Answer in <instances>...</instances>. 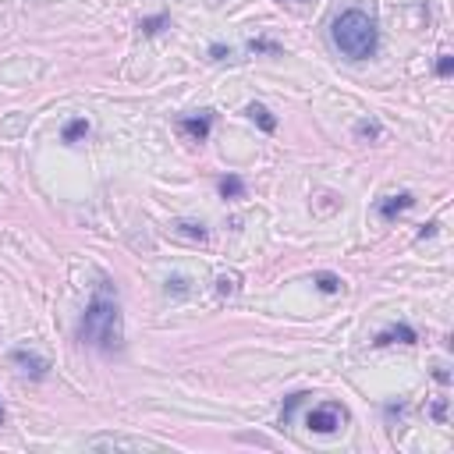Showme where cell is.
<instances>
[{"label":"cell","instance_id":"23","mask_svg":"<svg viewBox=\"0 0 454 454\" xmlns=\"http://www.w3.org/2000/svg\"><path fill=\"white\" fill-rule=\"evenodd\" d=\"M437 227H441V224H437V220H430V224H426V227L419 231V242H426V238H433V234H437Z\"/></svg>","mask_w":454,"mask_h":454},{"label":"cell","instance_id":"22","mask_svg":"<svg viewBox=\"0 0 454 454\" xmlns=\"http://www.w3.org/2000/svg\"><path fill=\"white\" fill-rule=\"evenodd\" d=\"M210 57H213V60H227V57H231V46H224V43H213V46H210Z\"/></svg>","mask_w":454,"mask_h":454},{"label":"cell","instance_id":"10","mask_svg":"<svg viewBox=\"0 0 454 454\" xmlns=\"http://www.w3.org/2000/svg\"><path fill=\"white\" fill-rule=\"evenodd\" d=\"M245 114H249V117H252L263 131H277V117H274L263 103H249V107H245Z\"/></svg>","mask_w":454,"mask_h":454},{"label":"cell","instance_id":"25","mask_svg":"<svg viewBox=\"0 0 454 454\" xmlns=\"http://www.w3.org/2000/svg\"><path fill=\"white\" fill-rule=\"evenodd\" d=\"M387 416L394 419V416H405V405H387Z\"/></svg>","mask_w":454,"mask_h":454},{"label":"cell","instance_id":"1","mask_svg":"<svg viewBox=\"0 0 454 454\" xmlns=\"http://www.w3.org/2000/svg\"><path fill=\"white\" fill-rule=\"evenodd\" d=\"M78 341L85 348H96V352H121V341H124V323H121V302H117V291L110 281H99L82 320H78Z\"/></svg>","mask_w":454,"mask_h":454},{"label":"cell","instance_id":"6","mask_svg":"<svg viewBox=\"0 0 454 454\" xmlns=\"http://www.w3.org/2000/svg\"><path fill=\"white\" fill-rule=\"evenodd\" d=\"M416 341H419V334H416V327H409V323H394V327H387V330H380V334L373 337L377 348H387V345H416Z\"/></svg>","mask_w":454,"mask_h":454},{"label":"cell","instance_id":"20","mask_svg":"<svg viewBox=\"0 0 454 454\" xmlns=\"http://www.w3.org/2000/svg\"><path fill=\"white\" fill-rule=\"evenodd\" d=\"M451 71H454V57L451 53H441V60H437V75H441V78H451Z\"/></svg>","mask_w":454,"mask_h":454},{"label":"cell","instance_id":"16","mask_svg":"<svg viewBox=\"0 0 454 454\" xmlns=\"http://www.w3.org/2000/svg\"><path fill=\"white\" fill-rule=\"evenodd\" d=\"M163 291L174 295V298H188V295H192V288H188L185 277H167V281H163Z\"/></svg>","mask_w":454,"mask_h":454},{"label":"cell","instance_id":"18","mask_svg":"<svg viewBox=\"0 0 454 454\" xmlns=\"http://www.w3.org/2000/svg\"><path fill=\"white\" fill-rule=\"evenodd\" d=\"M163 25H167V14H156V18H142V21H139V28H142L146 36H153V32H160Z\"/></svg>","mask_w":454,"mask_h":454},{"label":"cell","instance_id":"21","mask_svg":"<svg viewBox=\"0 0 454 454\" xmlns=\"http://www.w3.org/2000/svg\"><path fill=\"white\" fill-rule=\"evenodd\" d=\"M430 416H433V419L444 426V423H448V398H437V405L430 409Z\"/></svg>","mask_w":454,"mask_h":454},{"label":"cell","instance_id":"12","mask_svg":"<svg viewBox=\"0 0 454 454\" xmlns=\"http://www.w3.org/2000/svg\"><path fill=\"white\" fill-rule=\"evenodd\" d=\"M313 284L323 291V295H337L345 284H341V277L337 274H327V270H320V274H313Z\"/></svg>","mask_w":454,"mask_h":454},{"label":"cell","instance_id":"2","mask_svg":"<svg viewBox=\"0 0 454 454\" xmlns=\"http://www.w3.org/2000/svg\"><path fill=\"white\" fill-rule=\"evenodd\" d=\"M330 39H334V46L341 50V57H348V60H369V57L377 53V46H380L377 21H373L366 11H359V7L341 11V14L334 18Z\"/></svg>","mask_w":454,"mask_h":454},{"label":"cell","instance_id":"13","mask_svg":"<svg viewBox=\"0 0 454 454\" xmlns=\"http://www.w3.org/2000/svg\"><path fill=\"white\" fill-rule=\"evenodd\" d=\"M220 195H224V199H242V195H245V181H242L238 174L220 178Z\"/></svg>","mask_w":454,"mask_h":454},{"label":"cell","instance_id":"19","mask_svg":"<svg viewBox=\"0 0 454 454\" xmlns=\"http://www.w3.org/2000/svg\"><path fill=\"white\" fill-rule=\"evenodd\" d=\"M249 50H252V53H277L281 46H277L274 39H252V43H249Z\"/></svg>","mask_w":454,"mask_h":454},{"label":"cell","instance_id":"4","mask_svg":"<svg viewBox=\"0 0 454 454\" xmlns=\"http://www.w3.org/2000/svg\"><path fill=\"white\" fill-rule=\"evenodd\" d=\"M85 448H92V451H160L156 441L124 437V433H99V437H89Z\"/></svg>","mask_w":454,"mask_h":454},{"label":"cell","instance_id":"17","mask_svg":"<svg viewBox=\"0 0 454 454\" xmlns=\"http://www.w3.org/2000/svg\"><path fill=\"white\" fill-rule=\"evenodd\" d=\"M309 398H313V394H306V391H302V394H291L288 405H284V412H281V423H291V416L298 412V405H306Z\"/></svg>","mask_w":454,"mask_h":454},{"label":"cell","instance_id":"14","mask_svg":"<svg viewBox=\"0 0 454 454\" xmlns=\"http://www.w3.org/2000/svg\"><path fill=\"white\" fill-rule=\"evenodd\" d=\"M238 288H242V277H238V274H220V277H217V295H220V298L238 295Z\"/></svg>","mask_w":454,"mask_h":454},{"label":"cell","instance_id":"7","mask_svg":"<svg viewBox=\"0 0 454 454\" xmlns=\"http://www.w3.org/2000/svg\"><path fill=\"white\" fill-rule=\"evenodd\" d=\"M178 128H181L188 139L206 142V139H210V128H213V110H199V117H181Z\"/></svg>","mask_w":454,"mask_h":454},{"label":"cell","instance_id":"15","mask_svg":"<svg viewBox=\"0 0 454 454\" xmlns=\"http://www.w3.org/2000/svg\"><path fill=\"white\" fill-rule=\"evenodd\" d=\"M380 135H384L380 121H359V124H355V139H362V142H373V139H380Z\"/></svg>","mask_w":454,"mask_h":454},{"label":"cell","instance_id":"3","mask_svg":"<svg viewBox=\"0 0 454 454\" xmlns=\"http://www.w3.org/2000/svg\"><path fill=\"white\" fill-rule=\"evenodd\" d=\"M345 423H348V412L337 401H323V405L309 409V416H306V426L313 433H337V430H345Z\"/></svg>","mask_w":454,"mask_h":454},{"label":"cell","instance_id":"9","mask_svg":"<svg viewBox=\"0 0 454 454\" xmlns=\"http://www.w3.org/2000/svg\"><path fill=\"white\" fill-rule=\"evenodd\" d=\"M89 131H92V128H89V121H85V117H75V121H67V124H64L60 139H64L67 146H75V142L89 139Z\"/></svg>","mask_w":454,"mask_h":454},{"label":"cell","instance_id":"24","mask_svg":"<svg viewBox=\"0 0 454 454\" xmlns=\"http://www.w3.org/2000/svg\"><path fill=\"white\" fill-rule=\"evenodd\" d=\"M433 377H437V384H448V380H451V373H448L444 366H437V369H433Z\"/></svg>","mask_w":454,"mask_h":454},{"label":"cell","instance_id":"26","mask_svg":"<svg viewBox=\"0 0 454 454\" xmlns=\"http://www.w3.org/2000/svg\"><path fill=\"white\" fill-rule=\"evenodd\" d=\"M4 423H7V412H4V405H0V426H4Z\"/></svg>","mask_w":454,"mask_h":454},{"label":"cell","instance_id":"8","mask_svg":"<svg viewBox=\"0 0 454 454\" xmlns=\"http://www.w3.org/2000/svg\"><path fill=\"white\" fill-rule=\"evenodd\" d=\"M412 206H416V195H412V192H398V195L380 199V202H377V213H380L384 220H394V217H401V213L412 210Z\"/></svg>","mask_w":454,"mask_h":454},{"label":"cell","instance_id":"11","mask_svg":"<svg viewBox=\"0 0 454 454\" xmlns=\"http://www.w3.org/2000/svg\"><path fill=\"white\" fill-rule=\"evenodd\" d=\"M174 234H181V238H188V242H206V238H210L206 224H192V220H178V224H174Z\"/></svg>","mask_w":454,"mask_h":454},{"label":"cell","instance_id":"5","mask_svg":"<svg viewBox=\"0 0 454 454\" xmlns=\"http://www.w3.org/2000/svg\"><path fill=\"white\" fill-rule=\"evenodd\" d=\"M11 366L21 373V377H28V380H46V373H50V362L39 355V352H32V348H11Z\"/></svg>","mask_w":454,"mask_h":454}]
</instances>
